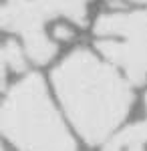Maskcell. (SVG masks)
<instances>
[{"label": "cell", "mask_w": 147, "mask_h": 151, "mask_svg": "<svg viewBox=\"0 0 147 151\" xmlns=\"http://www.w3.org/2000/svg\"><path fill=\"white\" fill-rule=\"evenodd\" d=\"M129 2H133V4H147V0H129Z\"/></svg>", "instance_id": "8"}, {"label": "cell", "mask_w": 147, "mask_h": 151, "mask_svg": "<svg viewBox=\"0 0 147 151\" xmlns=\"http://www.w3.org/2000/svg\"><path fill=\"white\" fill-rule=\"evenodd\" d=\"M95 50L135 87H147V6L103 12L93 22Z\"/></svg>", "instance_id": "4"}, {"label": "cell", "mask_w": 147, "mask_h": 151, "mask_svg": "<svg viewBox=\"0 0 147 151\" xmlns=\"http://www.w3.org/2000/svg\"><path fill=\"white\" fill-rule=\"evenodd\" d=\"M145 117L135 123H125L111 139L103 145V151H147V93L143 97Z\"/></svg>", "instance_id": "5"}, {"label": "cell", "mask_w": 147, "mask_h": 151, "mask_svg": "<svg viewBox=\"0 0 147 151\" xmlns=\"http://www.w3.org/2000/svg\"><path fill=\"white\" fill-rule=\"evenodd\" d=\"M50 36L53 40L61 45V42H71L75 36H77V26L73 22H67V20H61V22H55L50 24Z\"/></svg>", "instance_id": "7"}, {"label": "cell", "mask_w": 147, "mask_h": 151, "mask_svg": "<svg viewBox=\"0 0 147 151\" xmlns=\"http://www.w3.org/2000/svg\"><path fill=\"white\" fill-rule=\"evenodd\" d=\"M0 60H2V83L6 85L8 77H24L28 73V67L32 65L30 58L26 55L24 45L14 36V38H6L2 45V52H0Z\"/></svg>", "instance_id": "6"}, {"label": "cell", "mask_w": 147, "mask_h": 151, "mask_svg": "<svg viewBox=\"0 0 147 151\" xmlns=\"http://www.w3.org/2000/svg\"><path fill=\"white\" fill-rule=\"evenodd\" d=\"M91 2L93 0H4L0 22L6 32L18 36L32 65L45 67L58 55V45L46 30V24L67 20L75 26H85Z\"/></svg>", "instance_id": "3"}, {"label": "cell", "mask_w": 147, "mask_h": 151, "mask_svg": "<svg viewBox=\"0 0 147 151\" xmlns=\"http://www.w3.org/2000/svg\"><path fill=\"white\" fill-rule=\"evenodd\" d=\"M57 103L87 145H105L125 125L135 103L133 83L99 50L77 47L50 70Z\"/></svg>", "instance_id": "1"}, {"label": "cell", "mask_w": 147, "mask_h": 151, "mask_svg": "<svg viewBox=\"0 0 147 151\" xmlns=\"http://www.w3.org/2000/svg\"><path fill=\"white\" fill-rule=\"evenodd\" d=\"M0 127L14 151H79L77 133L38 73L4 87Z\"/></svg>", "instance_id": "2"}]
</instances>
